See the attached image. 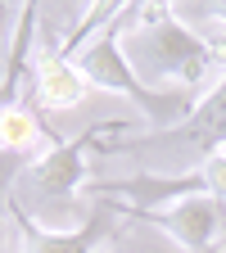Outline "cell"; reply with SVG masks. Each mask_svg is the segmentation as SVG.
Instances as JSON below:
<instances>
[{"mask_svg": "<svg viewBox=\"0 0 226 253\" xmlns=\"http://www.w3.org/2000/svg\"><path fill=\"white\" fill-rule=\"evenodd\" d=\"M122 50L136 73L145 68L149 77L168 82V90H185L199 100L226 77V41L190 32L181 14L168 5H132Z\"/></svg>", "mask_w": 226, "mask_h": 253, "instance_id": "cell-1", "label": "cell"}, {"mask_svg": "<svg viewBox=\"0 0 226 253\" xmlns=\"http://www.w3.org/2000/svg\"><path fill=\"white\" fill-rule=\"evenodd\" d=\"M127 14H132V5H122V14H118L113 23H104L100 32H95V41L77 54V68H82V77H86L90 86L113 90V95H122V100H132V104L145 113V122L154 126V131H168V126H177V122H185L190 113H195L199 95H185V90H154V86H145V82L136 77L132 59H127V50H122Z\"/></svg>", "mask_w": 226, "mask_h": 253, "instance_id": "cell-2", "label": "cell"}, {"mask_svg": "<svg viewBox=\"0 0 226 253\" xmlns=\"http://www.w3.org/2000/svg\"><path fill=\"white\" fill-rule=\"evenodd\" d=\"M122 126H127V122H100V126H86L77 140L50 145L14 185H5V195H9L14 204H23L32 217L63 221V217L73 212L77 195L90 185V181H86V158L100 154V145H104L109 136H118Z\"/></svg>", "mask_w": 226, "mask_h": 253, "instance_id": "cell-3", "label": "cell"}, {"mask_svg": "<svg viewBox=\"0 0 226 253\" xmlns=\"http://www.w3.org/2000/svg\"><path fill=\"white\" fill-rule=\"evenodd\" d=\"M145 149H168V154H199L204 158H217L226 154V77L195 104L185 122L168 126V131H149L140 140H118V145H100V154H145Z\"/></svg>", "mask_w": 226, "mask_h": 253, "instance_id": "cell-4", "label": "cell"}, {"mask_svg": "<svg viewBox=\"0 0 226 253\" xmlns=\"http://www.w3.org/2000/svg\"><path fill=\"white\" fill-rule=\"evenodd\" d=\"M5 204H9V221H14V235H18V253H100V244L118 235V212H113L109 199H100V208H95L77 231H45L41 221L23 204H14L9 195H5Z\"/></svg>", "mask_w": 226, "mask_h": 253, "instance_id": "cell-5", "label": "cell"}, {"mask_svg": "<svg viewBox=\"0 0 226 253\" xmlns=\"http://www.w3.org/2000/svg\"><path fill=\"white\" fill-rule=\"evenodd\" d=\"M109 204H113L118 217H136V221H149V226L168 231L185 253H208L213 240L226 226V204L213 199V195H185V199H177L168 208H154V212H127L118 199H109Z\"/></svg>", "mask_w": 226, "mask_h": 253, "instance_id": "cell-6", "label": "cell"}, {"mask_svg": "<svg viewBox=\"0 0 226 253\" xmlns=\"http://www.w3.org/2000/svg\"><path fill=\"white\" fill-rule=\"evenodd\" d=\"M86 95H90V82L82 77L77 59L59 41V32H41L37 63H32V104H37V113L45 118V113L77 109Z\"/></svg>", "mask_w": 226, "mask_h": 253, "instance_id": "cell-7", "label": "cell"}, {"mask_svg": "<svg viewBox=\"0 0 226 253\" xmlns=\"http://www.w3.org/2000/svg\"><path fill=\"white\" fill-rule=\"evenodd\" d=\"M32 45H41V23H37V5H27L18 14V27L9 37V54H5V109L23 104L18 90H23V73H27V54Z\"/></svg>", "mask_w": 226, "mask_h": 253, "instance_id": "cell-8", "label": "cell"}, {"mask_svg": "<svg viewBox=\"0 0 226 253\" xmlns=\"http://www.w3.org/2000/svg\"><path fill=\"white\" fill-rule=\"evenodd\" d=\"M190 14H195V18H208V23H226V5H195Z\"/></svg>", "mask_w": 226, "mask_h": 253, "instance_id": "cell-9", "label": "cell"}]
</instances>
